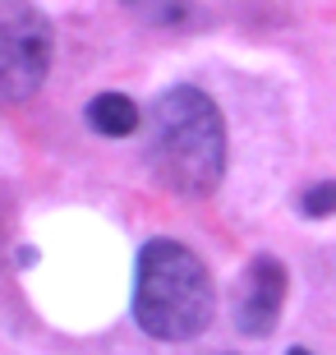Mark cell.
Masks as SVG:
<instances>
[{
	"label": "cell",
	"mask_w": 336,
	"mask_h": 355,
	"mask_svg": "<svg viewBox=\"0 0 336 355\" xmlns=\"http://www.w3.org/2000/svg\"><path fill=\"white\" fill-rule=\"evenodd\" d=\"M299 208H304V217H327V212H336V180L332 184H313Z\"/></svg>",
	"instance_id": "52a82bcc"
},
{
	"label": "cell",
	"mask_w": 336,
	"mask_h": 355,
	"mask_svg": "<svg viewBox=\"0 0 336 355\" xmlns=\"http://www.w3.org/2000/svg\"><path fill=\"white\" fill-rule=\"evenodd\" d=\"M285 268L272 259V254H258L254 263L240 272V286H235V328L245 337H267L281 318L285 304Z\"/></svg>",
	"instance_id": "277c9868"
},
{
	"label": "cell",
	"mask_w": 336,
	"mask_h": 355,
	"mask_svg": "<svg viewBox=\"0 0 336 355\" xmlns=\"http://www.w3.org/2000/svg\"><path fill=\"white\" fill-rule=\"evenodd\" d=\"M148 166L166 189L212 194L226 175V125L203 88H166L148 111Z\"/></svg>",
	"instance_id": "6da1fadb"
},
{
	"label": "cell",
	"mask_w": 336,
	"mask_h": 355,
	"mask_svg": "<svg viewBox=\"0 0 336 355\" xmlns=\"http://www.w3.org/2000/svg\"><path fill=\"white\" fill-rule=\"evenodd\" d=\"M88 125L106 139H125L143 125V111L125 97V92H102V97H92L88 102Z\"/></svg>",
	"instance_id": "5b68a950"
},
{
	"label": "cell",
	"mask_w": 336,
	"mask_h": 355,
	"mask_svg": "<svg viewBox=\"0 0 336 355\" xmlns=\"http://www.w3.org/2000/svg\"><path fill=\"white\" fill-rule=\"evenodd\" d=\"M130 5L143 19H152V24H175V19H184V10H189V0H130Z\"/></svg>",
	"instance_id": "8992f818"
},
{
	"label": "cell",
	"mask_w": 336,
	"mask_h": 355,
	"mask_svg": "<svg viewBox=\"0 0 336 355\" xmlns=\"http://www.w3.org/2000/svg\"><path fill=\"white\" fill-rule=\"evenodd\" d=\"M217 291L203 259L180 240H148L139 254L134 318L157 342H189L212 323Z\"/></svg>",
	"instance_id": "7a4b0ae2"
},
{
	"label": "cell",
	"mask_w": 336,
	"mask_h": 355,
	"mask_svg": "<svg viewBox=\"0 0 336 355\" xmlns=\"http://www.w3.org/2000/svg\"><path fill=\"white\" fill-rule=\"evenodd\" d=\"M51 69V24L28 0H0V102H28Z\"/></svg>",
	"instance_id": "3957f363"
},
{
	"label": "cell",
	"mask_w": 336,
	"mask_h": 355,
	"mask_svg": "<svg viewBox=\"0 0 336 355\" xmlns=\"http://www.w3.org/2000/svg\"><path fill=\"white\" fill-rule=\"evenodd\" d=\"M290 355H309V351H299V346H295V351H290Z\"/></svg>",
	"instance_id": "ba28073f"
}]
</instances>
